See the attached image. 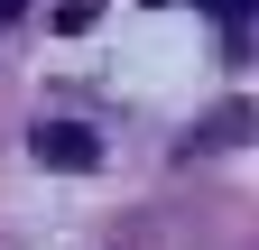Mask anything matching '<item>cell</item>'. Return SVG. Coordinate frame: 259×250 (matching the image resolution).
Wrapping results in <instances>:
<instances>
[{
  "instance_id": "cell-1",
  "label": "cell",
  "mask_w": 259,
  "mask_h": 250,
  "mask_svg": "<svg viewBox=\"0 0 259 250\" xmlns=\"http://www.w3.org/2000/svg\"><path fill=\"white\" fill-rule=\"evenodd\" d=\"M37 158L65 167V176H83V167H102V148H93V130H74V120H37Z\"/></svg>"
},
{
  "instance_id": "cell-2",
  "label": "cell",
  "mask_w": 259,
  "mask_h": 250,
  "mask_svg": "<svg viewBox=\"0 0 259 250\" xmlns=\"http://www.w3.org/2000/svg\"><path fill=\"white\" fill-rule=\"evenodd\" d=\"M204 10H222V19H241V10H259V0H204Z\"/></svg>"
}]
</instances>
